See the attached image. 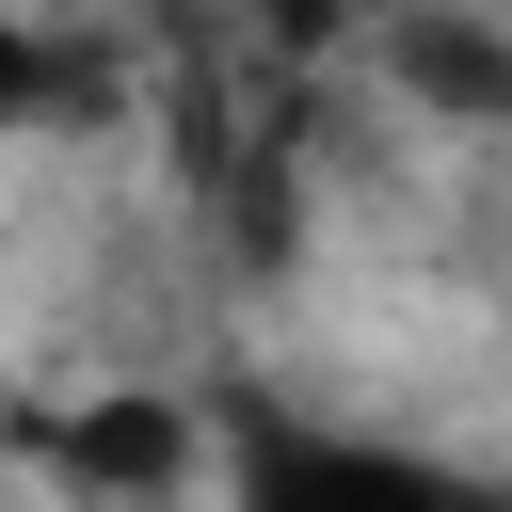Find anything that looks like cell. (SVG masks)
<instances>
[{"mask_svg":"<svg viewBox=\"0 0 512 512\" xmlns=\"http://www.w3.org/2000/svg\"><path fill=\"white\" fill-rule=\"evenodd\" d=\"M32 448H48V480H80V496H160V480L192 464V416H176L160 384H112V400L48 416Z\"/></svg>","mask_w":512,"mask_h":512,"instance_id":"cell-2","label":"cell"},{"mask_svg":"<svg viewBox=\"0 0 512 512\" xmlns=\"http://www.w3.org/2000/svg\"><path fill=\"white\" fill-rule=\"evenodd\" d=\"M384 48H400V80H432L448 112H512V48H496V32H464V16H400Z\"/></svg>","mask_w":512,"mask_h":512,"instance_id":"cell-3","label":"cell"},{"mask_svg":"<svg viewBox=\"0 0 512 512\" xmlns=\"http://www.w3.org/2000/svg\"><path fill=\"white\" fill-rule=\"evenodd\" d=\"M224 512H480V496L400 432H336V416L240 400L224 416Z\"/></svg>","mask_w":512,"mask_h":512,"instance_id":"cell-1","label":"cell"},{"mask_svg":"<svg viewBox=\"0 0 512 512\" xmlns=\"http://www.w3.org/2000/svg\"><path fill=\"white\" fill-rule=\"evenodd\" d=\"M48 96H64V64H48V32H16V16H0V144H16V128H32Z\"/></svg>","mask_w":512,"mask_h":512,"instance_id":"cell-4","label":"cell"},{"mask_svg":"<svg viewBox=\"0 0 512 512\" xmlns=\"http://www.w3.org/2000/svg\"><path fill=\"white\" fill-rule=\"evenodd\" d=\"M224 16H256V32H272V48H320V32H336V16H352V0H224Z\"/></svg>","mask_w":512,"mask_h":512,"instance_id":"cell-5","label":"cell"}]
</instances>
